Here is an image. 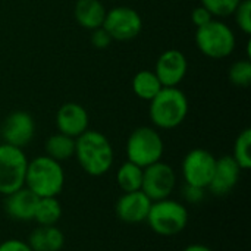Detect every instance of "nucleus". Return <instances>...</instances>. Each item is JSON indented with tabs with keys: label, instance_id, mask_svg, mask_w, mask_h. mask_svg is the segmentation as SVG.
<instances>
[{
	"label": "nucleus",
	"instance_id": "obj_1",
	"mask_svg": "<svg viewBox=\"0 0 251 251\" xmlns=\"http://www.w3.org/2000/svg\"><path fill=\"white\" fill-rule=\"evenodd\" d=\"M74 156L81 169L90 176H103L110 171L115 160L112 143L96 129H87L75 138Z\"/></svg>",
	"mask_w": 251,
	"mask_h": 251
},
{
	"label": "nucleus",
	"instance_id": "obj_2",
	"mask_svg": "<svg viewBox=\"0 0 251 251\" xmlns=\"http://www.w3.org/2000/svg\"><path fill=\"white\" fill-rule=\"evenodd\" d=\"M24 187L38 199L57 197L65 187V171L62 163L46 154L28 160Z\"/></svg>",
	"mask_w": 251,
	"mask_h": 251
},
{
	"label": "nucleus",
	"instance_id": "obj_3",
	"mask_svg": "<svg viewBox=\"0 0 251 251\" xmlns=\"http://www.w3.org/2000/svg\"><path fill=\"white\" fill-rule=\"evenodd\" d=\"M149 115L156 129H174L188 115V99L178 87H163L150 100Z\"/></svg>",
	"mask_w": 251,
	"mask_h": 251
},
{
	"label": "nucleus",
	"instance_id": "obj_4",
	"mask_svg": "<svg viewBox=\"0 0 251 251\" xmlns=\"http://www.w3.org/2000/svg\"><path fill=\"white\" fill-rule=\"evenodd\" d=\"M196 46L206 57L221 60L234 53L237 38L228 24L213 18L206 25L197 28Z\"/></svg>",
	"mask_w": 251,
	"mask_h": 251
},
{
	"label": "nucleus",
	"instance_id": "obj_5",
	"mask_svg": "<svg viewBox=\"0 0 251 251\" xmlns=\"http://www.w3.org/2000/svg\"><path fill=\"white\" fill-rule=\"evenodd\" d=\"M150 229L162 237L181 234L188 225V210L179 201L168 197L151 203L147 219Z\"/></svg>",
	"mask_w": 251,
	"mask_h": 251
},
{
	"label": "nucleus",
	"instance_id": "obj_6",
	"mask_svg": "<svg viewBox=\"0 0 251 251\" xmlns=\"http://www.w3.org/2000/svg\"><path fill=\"white\" fill-rule=\"evenodd\" d=\"M126 159L140 168L160 162L165 153V143L154 126H140L126 140Z\"/></svg>",
	"mask_w": 251,
	"mask_h": 251
},
{
	"label": "nucleus",
	"instance_id": "obj_7",
	"mask_svg": "<svg viewBox=\"0 0 251 251\" xmlns=\"http://www.w3.org/2000/svg\"><path fill=\"white\" fill-rule=\"evenodd\" d=\"M28 159L24 149L0 144V194L7 196L25 185Z\"/></svg>",
	"mask_w": 251,
	"mask_h": 251
},
{
	"label": "nucleus",
	"instance_id": "obj_8",
	"mask_svg": "<svg viewBox=\"0 0 251 251\" xmlns=\"http://www.w3.org/2000/svg\"><path fill=\"white\" fill-rule=\"evenodd\" d=\"M103 28L112 40L129 41L137 38L143 31V18L134 7L115 6L106 12Z\"/></svg>",
	"mask_w": 251,
	"mask_h": 251
},
{
	"label": "nucleus",
	"instance_id": "obj_9",
	"mask_svg": "<svg viewBox=\"0 0 251 251\" xmlns=\"http://www.w3.org/2000/svg\"><path fill=\"white\" fill-rule=\"evenodd\" d=\"M216 166V157L204 149L190 150L181 165L184 182L187 185L207 190Z\"/></svg>",
	"mask_w": 251,
	"mask_h": 251
},
{
	"label": "nucleus",
	"instance_id": "obj_10",
	"mask_svg": "<svg viewBox=\"0 0 251 251\" xmlns=\"http://www.w3.org/2000/svg\"><path fill=\"white\" fill-rule=\"evenodd\" d=\"M176 185V174L172 166L165 162H156L143 171L141 191L151 200H163L171 197Z\"/></svg>",
	"mask_w": 251,
	"mask_h": 251
},
{
	"label": "nucleus",
	"instance_id": "obj_11",
	"mask_svg": "<svg viewBox=\"0 0 251 251\" xmlns=\"http://www.w3.org/2000/svg\"><path fill=\"white\" fill-rule=\"evenodd\" d=\"M35 135V122L31 113L25 110H15L6 116L0 128L3 143L24 149Z\"/></svg>",
	"mask_w": 251,
	"mask_h": 251
},
{
	"label": "nucleus",
	"instance_id": "obj_12",
	"mask_svg": "<svg viewBox=\"0 0 251 251\" xmlns=\"http://www.w3.org/2000/svg\"><path fill=\"white\" fill-rule=\"evenodd\" d=\"M188 71L187 56L178 49L165 50L154 66V74L163 87H178Z\"/></svg>",
	"mask_w": 251,
	"mask_h": 251
},
{
	"label": "nucleus",
	"instance_id": "obj_13",
	"mask_svg": "<svg viewBox=\"0 0 251 251\" xmlns=\"http://www.w3.org/2000/svg\"><path fill=\"white\" fill-rule=\"evenodd\" d=\"M90 126V116L87 109L75 101L63 103L56 113L57 132L72 138H78Z\"/></svg>",
	"mask_w": 251,
	"mask_h": 251
},
{
	"label": "nucleus",
	"instance_id": "obj_14",
	"mask_svg": "<svg viewBox=\"0 0 251 251\" xmlns=\"http://www.w3.org/2000/svg\"><path fill=\"white\" fill-rule=\"evenodd\" d=\"M151 203L153 201L141 190L124 193L115 204V213L118 219L125 224H143L147 219Z\"/></svg>",
	"mask_w": 251,
	"mask_h": 251
},
{
	"label": "nucleus",
	"instance_id": "obj_15",
	"mask_svg": "<svg viewBox=\"0 0 251 251\" xmlns=\"http://www.w3.org/2000/svg\"><path fill=\"white\" fill-rule=\"evenodd\" d=\"M240 175H241V168L237 165L232 156H222L216 159L215 172L207 190L218 197H224L237 187L240 181Z\"/></svg>",
	"mask_w": 251,
	"mask_h": 251
},
{
	"label": "nucleus",
	"instance_id": "obj_16",
	"mask_svg": "<svg viewBox=\"0 0 251 251\" xmlns=\"http://www.w3.org/2000/svg\"><path fill=\"white\" fill-rule=\"evenodd\" d=\"M4 197V212L12 221L29 222L34 219L38 197L34 193H31L26 187H22Z\"/></svg>",
	"mask_w": 251,
	"mask_h": 251
},
{
	"label": "nucleus",
	"instance_id": "obj_17",
	"mask_svg": "<svg viewBox=\"0 0 251 251\" xmlns=\"http://www.w3.org/2000/svg\"><path fill=\"white\" fill-rule=\"evenodd\" d=\"M107 9L101 0H76L74 6V18L79 26L93 31L103 26Z\"/></svg>",
	"mask_w": 251,
	"mask_h": 251
},
{
	"label": "nucleus",
	"instance_id": "obj_18",
	"mask_svg": "<svg viewBox=\"0 0 251 251\" xmlns=\"http://www.w3.org/2000/svg\"><path fill=\"white\" fill-rule=\"evenodd\" d=\"M32 251H60L65 246V235L56 226H38L28 237Z\"/></svg>",
	"mask_w": 251,
	"mask_h": 251
},
{
	"label": "nucleus",
	"instance_id": "obj_19",
	"mask_svg": "<svg viewBox=\"0 0 251 251\" xmlns=\"http://www.w3.org/2000/svg\"><path fill=\"white\" fill-rule=\"evenodd\" d=\"M44 149H46V156L62 163V162H66V160L74 157V154H75V138L68 137L65 134H60V132H56L46 140Z\"/></svg>",
	"mask_w": 251,
	"mask_h": 251
},
{
	"label": "nucleus",
	"instance_id": "obj_20",
	"mask_svg": "<svg viewBox=\"0 0 251 251\" xmlns=\"http://www.w3.org/2000/svg\"><path fill=\"white\" fill-rule=\"evenodd\" d=\"M62 206L57 197H41L37 201L34 219L38 226H53L62 218Z\"/></svg>",
	"mask_w": 251,
	"mask_h": 251
},
{
	"label": "nucleus",
	"instance_id": "obj_21",
	"mask_svg": "<svg viewBox=\"0 0 251 251\" xmlns=\"http://www.w3.org/2000/svg\"><path fill=\"white\" fill-rule=\"evenodd\" d=\"M162 88L163 85L154 71H140L132 78V91L141 100L150 101Z\"/></svg>",
	"mask_w": 251,
	"mask_h": 251
},
{
	"label": "nucleus",
	"instance_id": "obj_22",
	"mask_svg": "<svg viewBox=\"0 0 251 251\" xmlns=\"http://www.w3.org/2000/svg\"><path fill=\"white\" fill-rule=\"evenodd\" d=\"M143 168L137 166L132 162L122 163L116 171V184L122 193H132L141 190L143 184Z\"/></svg>",
	"mask_w": 251,
	"mask_h": 251
},
{
	"label": "nucleus",
	"instance_id": "obj_23",
	"mask_svg": "<svg viewBox=\"0 0 251 251\" xmlns=\"http://www.w3.org/2000/svg\"><path fill=\"white\" fill-rule=\"evenodd\" d=\"M251 129H243L238 137L235 138L234 149H232V159L241 168V171H249L251 168Z\"/></svg>",
	"mask_w": 251,
	"mask_h": 251
},
{
	"label": "nucleus",
	"instance_id": "obj_24",
	"mask_svg": "<svg viewBox=\"0 0 251 251\" xmlns=\"http://www.w3.org/2000/svg\"><path fill=\"white\" fill-rule=\"evenodd\" d=\"M229 81L240 88H247L251 84V62L249 59L237 60L229 68Z\"/></svg>",
	"mask_w": 251,
	"mask_h": 251
},
{
	"label": "nucleus",
	"instance_id": "obj_25",
	"mask_svg": "<svg viewBox=\"0 0 251 251\" xmlns=\"http://www.w3.org/2000/svg\"><path fill=\"white\" fill-rule=\"evenodd\" d=\"M240 1L241 0H201V6H204L213 18H226L234 15Z\"/></svg>",
	"mask_w": 251,
	"mask_h": 251
},
{
	"label": "nucleus",
	"instance_id": "obj_26",
	"mask_svg": "<svg viewBox=\"0 0 251 251\" xmlns=\"http://www.w3.org/2000/svg\"><path fill=\"white\" fill-rule=\"evenodd\" d=\"M234 18L235 22L238 25V28L250 35L251 34V0H241L240 4L237 6L235 12H234Z\"/></svg>",
	"mask_w": 251,
	"mask_h": 251
},
{
	"label": "nucleus",
	"instance_id": "obj_27",
	"mask_svg": "<svg viewBox=\"0 0 251 251\" xmlns=\"http://www.w3.org/2000/svg\"><path fill=\"white\" fill-rule=\"evenodd\" d=\"M112 41H113L112 37L109 35V32L103 26L96 28V29L91 31V44H93V47H96L99 50H104V49H107L110 46Z\"/></svg>",
	"mask_w": 251,
	"mask_h": 251
},
{
	"label": "nucleus",
	"instance_id": "obj_28",
	"mask_svg": "<svg viewBox=\"0 0 251 251\" xmlns=\"http://www.w3.org/2000/svg\"><path fill=\"white\" fill-rule=\"evenodd\" d=\"M206 196V190L200 188V187H193V185H184V199L187 200V203L190 204H199L200 201H203Z\"/></svg>",
	"mask_w": 251,
	"mask_h": 251
},
{
	"label": "nucleus",
	"instance_id": "obj_29",
	"mask_svg": "<svg viewBox=\"0 0 251 251\" xmlns=\"http://www.w3.org/2000/svg\"><path fill=\"white\" fill-rule=\"evenodd\" d=\"M212 19H213L212 13H210L204 6H201V4L197 6L196 9H193V12H191V21H193V24H194L197 28L206 25V24L210 22Z\"/></svg>",
	"mask_w": 251,
	"mask_h": 251
},
{
	"label": "nucleus",
	"instance_id": "obj_30",
	"mask_svg": "<svg viewBox=\"0 0 251 251\" xmlns=\"http://www.w3.org/2000/svg\"><path fill=\"white\" fill-rule=\"evenodd\" d=\"M0 251H32V249L28 246L26 241L10 238L0 244Z\"/></svg>",
	"mask_w": 251,
	"mask_h": 251
},
{
	"label": "nucleus",
	"instance_id": "obj_31",
	"mask_svg": "<svg viewBox=\"0 0 251 251\" xmlns=\"http://www.w3.org/2000/svg\"><path fill=\"white\" fill-rule=\"evenodd\" d=\"M182 251H213L210 247L204 246V244H190L187 246Z\"/></svg>",
	"mask_w": 251,
	"mask_h": 251
}]
</instances>
